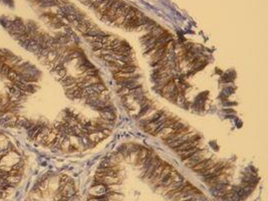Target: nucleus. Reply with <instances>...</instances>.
<instances>
[{"label":"nucleus","instance_id":"f257e3e1","mask_svg":"<svg viewBox=\"0 0 268 201\" xmlns=\"http://www.w3.org/2000/svg\"><path fill=\"white\" fill-rule=\"evenodd\" d=\"M96 181L97 183L103 184L106 186H112L115 184L120 183V179L117 176H110V175H104L102 173H97L96 175Z\"/></svg>","mask_w":268,"mask_h":201},{"label":"nucleus","instance_id":"f03ea898","mask_svg":"<svg viewBox=\"0 0 268 201\" xmlns=\"http://www.w3.org/2000/svg\"><path fill=\"white\" fill-rule=\"evenodd\" d=\"M202 153H203V152H201V151L199 150L196 153L193 154L192 156L186 158V159L183 160V162H184V164L187 167L193 168V167L196 165V164H198L199 162H200V161H202V160L204 159V157L202 156Z\"/></svg>","mask_w":268,"mask_h":201},{"label":"nucleus","instance_id":"7ed1b4c3","mask_svg":"<svg viewBox=\"0 0 268 201\" xmlns=\"http://www.w3.org/2000/svg\"><path fill=\"white\" fill-rule=\"evenodd\" d=\"M163 163V161L160 159V158L158 157V156H155L154 157V159H153V161L151 162V164H150L149 165V167L147 168L146 169V171H145V177L146 178H150V176L152 175V173L154 172V170L156 169V168H158L160 165H161V164Z\"/></svg>","mask_w":268,"mask_h":201},{"label":"nucleus","instance_id":"20e7f679","mask_svg":"<svg viewBox=\"0 0 268 201\" xmlns=\"http://www.w3.org/2000/svg\"><path fill=\"white\" fill-rule=\"evenodd\" d=\"M173 171V167H171L170 165H168V164H165V166H164V168H163V170H162V172L160 173V175L158 176V178H157V179L155 180V182H154L153 184H155V185L157 186V187H159L160 186V184L162 183V181L165 179V178L169 175L170 173H171Z\"/></svg>","mask_w":268,"mask_h":201},{"label":"nucleus","instance_id":"39448f33","mask_svg":"<svg viewBox=\"0 0 268 201\" xmlns=\"http://www.w3.org/2000/svg\"><path fill=\"white\" fill-rule=\"evenodd\" d=\"M106 138H107V136L103 133L102 131H96V132H93V133L87 134V139L94 145L100 143V141L106 139Z\"/></svg>","mask_w":268,"mask_h":201},{"label":"nucleus","instance_id":"423d86ee","mask_svg":"<svg viewBox=\"0 0 268 201\" xmlns=\"http://www.w3.org/2000/svg\"><path fill=\"white\" fill-rule=\"evenodd\" d=\"M107 186L103 185V184H100V183H96L94 185L90 188V192L93 194V196H100V195H103L104 193L107 191Z\"/></svg>","mask_w":268,"mask_h":201},{"label":"nucleus","instance_id":"0eeeda50","mask_svg":"<svg viewBox=\"0 0 268 201\" xmlns=\"http://www.w3.org/2000/svg\"><path fill=\"white\" fill-rule=\"evenodd\" d=\"M50 131H51V129H49V128H48V127H46V126H42V127H41V129H40V131H39L38 133H37L36 136H35L34 141H36L37 143L43 144L44 140H45V138H46V137H47V135L50 133Z\"/></svg>","mask_w":268,"mask_h":201},{"label":"nucleus","instance_id":"6e6552de","mask_svg":"<svg viewBox=\"0 0 268 201\" xmlns=\"http://www.w3.org/2000/svg\"><path fill=\"white\" fill-rule=\"evenodd\" d=\"M150 151L149 149H145V148H143V149H140L138 151V156H137V161H136V164L137 165H143V163L145 162V160L147 159V157H148V155L150 154Z\"/></svg>","mask_w":268,"mask_h":201},{"label":"nucleus","instance_id":"1a4fd4ad","mask_svg":"<svg viewBox=\"0 0 268 201\" xmlns=\"http://www.w3.org/2000/svg\"><path fill=\"white\" fill-rule=\"evenodd\" d=\"M177 90H178L177 85H176L175 81H173V78H172V80L170 81L168 84H167L166 85H164V87L160 90V92L162 93V95H164V94H167V93H173V92H175Z\"/></svg>","mask_w":268,"mask_h":201},{"label":"nucleus","instance_id":"9d476101","mask_svg":"<svg viewBox=\"0 0 268 201\" xmlns=\"http://www.w3.org/2000/svg\"><path fill=\"white\" fill-rule=\"evenodd\" d=\"M175 132H176V131L173 130L171 127H163L162 129L160 130L156 135H157V136H158V137L161 138V139L165 140L166 138L170 137L173 133H175Z\"/></svg>","mask_w":268,"mask_h":201},{"label":"nucleus","instance_id":"9b49d317","mask_svg":"<svg viewBox=\"0 0 268 201\" xmlns=\"http://www.w3.org/2000/svg\"><path fill=\"white\" fill-rule=\"evenodd\" d=\"M199 150H200V149H199L198 147H191V148H189V149L180 151V152H178V155H179V156H181L182 160H184V159H186V158L192 156L193 154L196 153Z\"/></svg>","mask_w":268,"mask_h":201},{"label":"nucleus","instance_id":"f8f14e48","mask_svg":"<svg viewBox=\"0 0 268 201\" xmlns=\"http://www.w3.org/2000/svg\"><path fill=\"white\" fill-rule=\"evenodd\" d=\"M100 118L106 120L107 122H114L116 120V113L114 110L103 112V113H100Z\"/></svg>","mask_w":268,"mask_h":201},{"label":"nucleus","instance_id":"ddd939ff","mask_svg":"<svg viewBox=\"0 0 268 201\" xmlns=\"http://www.w3.org/2000/svg\"><path fill=\"white\" fill-rule=\"evenodd\" d=\"M21 178H22V175H9L6 178V180L8 181L9 185L14 188V187H16V185L20 182Z\"/></svg>","mask_w":268,"mask_h":201},{"label":"nucleus","instance_id":"4468645a","mask_svg":"<svg viewBox=\"0 0 268 201\" xmlns=\"http://www.w3.org/2000/svg\"><path fill=\"white\" fill-rule=\"evenodd\" d=\"M137 71V67L135 64H127L122 68H120V72H128V74H135Z\"/></svg>","mask_w":268,"mask_h":201},{"label":"nucleus","instance_id":"2eb2a0df","mask_svg":"<svg viewBox=\"0 0 268 201\" xmlns=\"http://www.w3.org/2000/svg\"><path fill=\"white\" fill-rule=\"evenodd\" d=\"M59 148L63 151H64V152H67V151H70V137L66 136L64 138V140L63 141V143L60 144Z\"/></svg>","mask_w":268,"mask_h":201},{"label":"nucleus","instance_id":"dca6fc26","mask_svg":"<svg viewBox=\"0 0 268 201\" xmlns=\"http://www.w3.org/2000/svg\"><path fill=\"white\" fill-rule=\"evenodd\" d=\"M61 83H63V87H65V85H71L73 83H76V78H74L73 77H71V75H66V77L63 78V80H61Z\"/></svg>","mask_w":268,"mask_h":201},{"label":"nucleus","instance_id":"f3484780","mask_svg":"<svg viewBox=\"0 0 268 201\" xmlns=\"http://www.w3.org/2000/svg\"><path fill=\"white\" fill-rule=\"evenodd\" d=\"M83 75H84V77H93V75H99V72L96 70V68H90L86 72H83Z\"/></svg>","mask_w":268,"mask_h":201},{"label":"nucleus","instance_id":"a211bd4d","mask_svg":"<svg viewBox=\"0 0 268 201\" xmlns=\"http://www.w3.org/2000/svg\"><path fill=\"white\" fill-rule=\"evenodd\" d=\"M91 48L93 49L94 51H97V50H100V49L104 48L103 42H93V43H90Z\"/></svg>","mask_w":268,"mask_h":201},{"label":"nucleus","instance_id":"6ab92c4d","mask_svg":"<svg viewBox=\"0 0 268 201\" xmlns=\"http://www.w3.org/2000/svg\"><path fill=\"white\" fill-rule=\"evenodd\" d=\"M11 68H12L9 67L7 64H3L2 68H1V71H0V75H3V77H6V75H7V74L9 72V71H10Z\"/></svg>","mask_w":268,"mask_h":201},{"label":"nucleus","instance_id":"aec40b11","mask_svg":"<svg viewBox=\"0 0 268 201\" xmlns=\"http://www.w3.org/2000/svg\"><path fill=\"white\" fill-rule=\"evenodd\" d=\"M57 77H58V80L59 81H61L63 80V78H65L67 75V71H66V68H61V70H59L57 72Z\"/></svg>","mask_w":268,"mask_h":201},{"label":"nucleus","instance_id":"412c9836","mask_svg":"<svg viewBox=\"0 0 268 201\" xmlns=\"http://www.w3.org/2000/svg\"><path fill=\"white\" fill-rule=\"evenodd\" d=\"M130 92H131V90H129L128 88L120 87V90L117 91V93H119V95H120V97H125V95H130Z\"/></svg>","mask_w":268,"mask_h":201},{"label":"nucleus","instance_id":"4be33fe9","mask_svg":"<svg viewBox=\"0 0 268 201\" xmlns=\"http://www.w3.org/2000/svg\"><path fill=\"white\" fill-rule=\"evenodd\" d=\"M176 101H178L177 103L178 104H183L185 102V98H184V95H183L181 93H179V95H178V97H177V99H176Z\"/></svg>","mask_w":268,"mask_h":201},{"label":"nucleus","instance_id":"5701e85b","mask_svg":"<svg viewBox=\"0 0 268 201\" xmlns=\"http://www.w3.org/2000/svg\"><path fill=\"white\" fill-rule=\"evenodd\" d=\"M0 161H1V158H0Z\"/></svg>","mask_w":268,"mask_h":201}]
</instances>
